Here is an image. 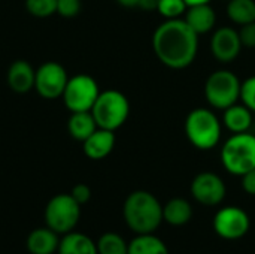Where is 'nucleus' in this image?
I'll use <instances>...</instances> for the list:
<instances>
[{
    "instance_id": "473e14b6",
    "label": "nucleus",
    "mask_w": 255,
    "mask_h": 254,
    "mask_svg": "<svg viewBox=\"0 0 255 254\" xmlns=\"http://www.w3.org/2000/svg\"><path fill=\"white\" fill-rule=\"evenodd\" d=\"M187 3V6H197V4H206V3H211L212 0H184Z\"/></svg>"
},
{
    "instance_id": "f03ea898",
    "label": "nucleus",
    "mask_w": 255,
    "mask_h": 254,
    "mask_svg": "<svg viewBox=\"0 0 255 254\" xmlns=\"http://www.w3.org/2000/svg\"><path fill=\"white\" fill-rule=\"evenodd\" d=\"M127 226L137 235L154 234L163 222V205L146 190L130 193L123 207Z\"/></svg>"
},
{
    "instance_id": "ddd939ff",
    "label": "nucleus",
    "mask_w": 255,
    "mask_h": 254,
    "mask_svg": "<svg viewBox=\"0 0 255 254\" xmlns=\"http://www.w3.org/2000/svg\"><path fill=\"white\" fill-rule=\"evenodd\" d=\"M115 141H117L115 132L99 127L93 135H90L82 142V148L88 159L103 160L112 153V150L115 147Z\"/></svg>"
},
{
    "instance_id": "5701e85b",
    "label": "nucleus",
    "mask_w": 255,
    "mask_h": 254,
    "mask_svg": "<svg viewBox=\"0 0 255 254\" xmlns=\"http://www.w3.org/2000/svg\"><path fill=\"white\" fill-rule=\"evenodd\" d=\"M97 253L99 254H127L128 244L123 237L114 232L103 234L97 241Z\"/></svg>"
},
{
    "instance_id": "a211bd4d",
    "label": "nucleus",
    "mask_w": 255,
    "mask_h": 254,
    "mask_svg": "<svg viewBox=\"0 0 255 254\" xmlns=\"http://www.w3.org/2000/svg\"><path fill=\"white\" fill-rule=\"evenodd\" d=\"M57 252L58 254H99L97 244L90 237L73 231L60 240Z\"/></svg>"
},
{
    "instance_id": "f257e3e1",
    "label": "nucleus",
    "mask_w": 255,
    "mask_h": 254,
    "mask_svg": "<svg viewBox=\"0 0 255 254\" xmlns=\"http://www.w3.org/2000/svg\"><path fill=\"white\" fill-rule=\"evenodd\" d=\"M155 57L169 69L182 70L191 66L199 52V34L184 18L166 19L152 34Z\"/></svg>"
},
{
    "instance_id": "aec40b11",
    "label": "nucleus",
    "mask_w": 255,
    "mask_h": 254,
    "mask_svg": "<svg viewBox=\"0 0 255 254\" xmlns=\"http://www.w3.org/2000/svg\"><path fill=\"white\" fill-rule=\"evenodd\" d=\"M97 129H99V126H97L91 111L72 112V115L67 121V130H69L70 136L81 142H84Z\"/></svg>"
},
{
    "instance_id": "72a5a7b5",
    "label": "nucleus",
    "mask_w": 255,
    "mask_h": 254,
    "mask_svg": "<svg viewBox=\"0 0 255 254\" xmlns=\"http://www.w3.org/2000/svg\"><path fill=\"white\" fill-rule=\"evenodd\" d=\"M224 1H230V0H224Z\"/></svg>"
},
{
    "instance_id": "423d86ee",
    "label": "nucleus",
    "mask_w": 255,
    "mask_h": 254,
    "mask_svg": "<svg viewBox=\"0 0 255 254\" xmlns=\"http://www.w3.org/2000/svg\"><path fill=\"white\" fill-rule=\"evenodd\" d=\"M91 114L100 129L115 132L130 115V102L124 93L118 90L100 91Z\"/></svg>"
},
{
    "instance_id": "f8f14e48",
    "label": "nucleus",
    "mask_w": 255,
    "mask_h": 254,
    "mask_svg": "<svg viewBox=\"0 0 255 254\" xmlns=\"http://www.w3.org/2000/svg\"><path fill=\"white\" fill-rule=\"evenodd\" d=\"M242 48L244 45L241 42L239 31L233 27L223 25L217 28L211 37V52L214 58L223 64L233 63L239 57Z\"/></svg>"
},
{
    "instance_id": "dca6fc26",
    "label": "nucleus",
    "mask_w": 255,
    "mask_h": 254,
    "mask_svg": "<svg viewBox=\"0 0 255 254\" xmlns=\"http://www.w3.org/2000/svg\"><path fill=\"white\" fill-rule=\"evenodd\" d=\"M254 112L248 109L244 103H235L223 111V124L232 133H244L250 132L253 126Z\"/></svg>"
},
{
    "instance_id": "c85d7f7f",
    "label": "nucleus",
    "mask_w": 255,
    "mask_h": 254,
    "mask_svg": "<svg viewBox=\"0 0 255 254\" xmlns=\"http://www.w3.org/2000/svg\"><path fill=\"white\" fill-rule=\"evenodd\" d=\"M72 198L79 204V205H84L87 204L90 199H91V189L87 186V184H76L72 192H70Z\"/></svg>"
},
{
    "instance_id": "2f4dec72",
    "label": "nucleus",
    "mask_w": 255,
    "mask_h": 254,
    "mask_svg": "<svg viewBox=\"0 0 255 254\" xmlns=\"http://www.w3.org/2000/svg\"><path fill=\"white\" fill-rule=\"evenodd\" d=\"M117 1L124 7H137L139 4V0H117Z\"/></svg>"
},
{
    "instance_id": "c756f323",
    "label": "nucleus",
    "mask_w": 255,
    "mask_h": 254,
    "mask_svg": "<svg viewBox=\"0 0 255 254\" xmlns=\"http://www.w3.org/2000/svg\"><path fill=\"white\" fill-rule=\"evenodd\" d=\"M242 189L248 195L255 196V168L247 172L245 175H242Z\"/></svg>"
},
{
    "instance_id": "6ab92c4d",
    "label": "nucleus",
    "mask_w": 255,
    "mask_h": 254,
    "mask_svg": "<svg viewBox=\"0 0 255 254\" xmlns=\"http://www.w3.org/2000/svg\"><path fill=\"white\" fill-rule=\"evenodd\" d=\"M193 217V207L184 198H173L163 207V220L170 226H184Z\"/></svg>"
},
{
    "instance_id": "39448f33",
    "label": "nucleus",
    "mask_w": 255,
    "mask_h": 254,
    "mask_svg": "<svg viewBox=\"0 0 255 254\" xmlns=\"http://www.w3.org/2000/svg\"><path fill=\"white\" fill-rule=\"evenodd\" d=\"M242 82L239 76L229 69L214 70L205 81L203 93L211 108L224 111L241 99Z\"/></svg>"
},
{
    "instance_id": "6e6552de",
    "label": "nucleus",
    "mask_w": 255,
    "mask_h": 254,
    "mask_svg": "<svg viewBox=\"0 0 255 254\" xmlns=\"http://www.w3.org/2000/svg\"><path fill=\"white\" fill-rule=\"evenodd\" d=\"M99 94L97 81L87 73H78L69 78L61 97L70 112H84L93 109Z\"/></svg>"
},
{
    "instance_id": "0eeeda50",
    "label": "nucleus",
    "mask_w": 255,
    "mask_h": 254,
    "mask_svg": "<svg viewBox=\"0 0 255 254\" xmlns=\"http://www.w3.org/2000/svg\"><path fill=\"white\" fill-rule=\"evenodd\" d=\"M81 219V205L72 198V195H57L46 204L45 223L49 229L58 235L72 232Z\"/></svg>"
},
{
    "instance_id": "7ed1b4c3",
    "label": "nucleus",
    "mask_w": 255,
    "mask_h": 254,
    "mask_svg": "<svg viewBox=\"0 0 255 254\" xmlns=\"http://www.w3.org/2000/svg\"><path fill=\"white\" fill-rule=\"evenodd\" d=\"M184 132L194 148L209 151L220 144L223 126L212 109L196 108L188 112L184 121Z\"/></svg>"
},
{
    "instance_id": "20e7f679",
    "label": "nucleus",
    "mask_w": 255,
    "mask_h": 254,
    "mask_svg": "<svg viewBox=\"0 0 255 254\" xmlns=\"http://www.w3.org/2000/svg\"><path fill=\"white\" fill-rule=\"evenodd\" d=\"M224 169L242 177L255 168V135L250 132L233 133L221 147L220 153Z\"/></svg>"
},
{
    "instance_id": "bb28decb",
    "label": "nucleus",
    "mask_w": 255,
    "mask_h": 254,
    "mask_svg": "<svg viewBox=\"0 0 255 254\" xmlns=\"http://www.w3.org/2000/svg\"><path fill=\"white\" fill-rule=\"evenodd\" d=\"M82 9L81 0H58L57 1V13L64 18L76 16Z\"/></svg>"
},
{
    "instance_id": "9d476101",
    "label": "nucleus",
    "mask_w": 255,
    "mask_h": 254,
    "mask_svg": "<svg viewBox=\"0 0 255 254\" xmlns=\"http://www.w3.org/2000/svg\"><path fill=\"white\" fill-rule=\"evenodd\" d=\"M250 226V216L239 207H224L214 217V231L223 240H241L248 234Z\"/></svg>"
},
{
    "instance_id": "2eb2a0df",
    "label": "nucleus",
    "mask_w": 255,
    "mask_h": 254,
    "mask_svg": "<svg viewBox=\"0 0 255 254\" xmlns=\"http://www.w3.org/2000/svg\"><path fill=\"white\" fill-rule=\"evenodd\" d=\"M184 19L187 24L200 36L212 31L217 25V12L211 6V3L206 4H197L190 6L184 15Z\"/></svg>"
},
{
    "instance_id": "393cba45",
    "label": "nucleus",
    "mask_w": 255,
    "mask_h": 254,
    "mask_svg": "<svg viewBox=\"0 0 255 254\" xmlns=\"http://www.w3.org/2000/svg\"><path fill=\"white\" fill-rule=\"evenodd\" d=\"M58 0H25V7L36 18H48L57 13Z\"/></svg>"
},
{
    "instance_id": "cd10ccee",
    "label": "nucleus",
    "mask_w": 255,
    "mask_h": 254,
    "mask_svg": "<svg viewBox=\"0 0 255 254\" xmlns=\"http://www.w3.org/2000/svg\"><path fill=\"white\" fill-rule=\"evenodd\" d=\"M238 31H239L241 42L245 48H255V21L241 25Z\"/></svg>"
},
{
    "instance_id": "4468645a",
    "label": "nucleus",
    "mask_w": 255,
    "mask_h": 254,
    "mask_svg": "<svg viewBox=\"0 0 255 254\" xmlns=\"http://www.w3.org/2000/svg\"><path fill=\"white\" fill-rule=\"evenodd\" d=\"M36 70L25 60H15L7 69V85L15 93H27L34 88Z\"/></svg>"
},
{
    "instance_id": "f3484780",
    "label": "nucleus",
    "mask_w": 255,
    "mask_h": 254,
    "mask_svg": "<svg viewBox=\"0 0 255 254\" xmlns=\"http://www.w3.org/2000/svg\"><path fill=\"white\" fill-rule=\"evenodd\" d=\"M58 234L52 229L39 228L27 237V250L30 254H54L58 250Z\"/></svg>"
},
{
    "instance_id": "a878e982",
    "label": "nucleus",
    "mask_w": 255,
    "mask_h": 254,
    "mask_svg": "<svg viewBox=\"0 0 255 254\" xmlns=\"http://www.w3.org/2000/svg\"><path fill=\"white\" fill-rule=\"evenodd\" d=\"M241 100L242 103L251 109L255 114V75L247 78L242 82V88H241Z\"/></svg>"
},
{
    "instance_id": "1a4fd4ad",
    "label": "nucleus",
    "mask_w": 255,
    "mask_h": 254,
    "mask_svg": "<svg viewBox=\"0 0 255 254\" xmlns=\"http://www.w3.org/2000/svg\"><path fill=\"white\" fill-rule=\"evenodd\" d=\"M67 81V72L60 63L45 61L36 69L34 88L40 97L46 100H55L63 96Z\"/></svg>"
},
{
    "instance_id": "4be33fe9",
    "label": "nucleus",
    "mask_w": 255,
    "mask_h": 254,
    "mask_svg": "<svg viewBox=\"0 0 255 254\" xmlns=\"http://www.w3.org/2000/svg\"><path fill=\"white\" fill-rule=\"evenodd\" d=\"M127 254H169V249L160 238L154 237L152 234H146L137 235L134 240H131Z\"/></svg>"
},
{
    "instance_id": "412c9836",
    "label": "nucleus",
    "mask_w": 255,
    "mask_h": 254,
    "mask_svg": "<svg viewBox=\"0 0 255 254\" xmlns=\"http://www.w3.org/2000/svg\"><path fill=\"white\" fill-rule=\"evenodd\" d=\"M226 13L236 25H245L255 21V0H230Z\"/></svg>"
},
{
    "instance_id": "b1692460",
    "label": "nucleus",
    "mask_w": 255,
    "mask_h": 254,
    "mask_svg": "<svg viewBox=\"0 0 255 254\" xmlns=\"http://www.w3.org/2000/svg\"><path fill=\"white\" fill-rule=\"evenodd\" d=\"M188 6L184 0H158L157 10L166 19L182 18L187 12Z\"/></svg>"
},
{
    "instance_id": "9b49d317",
    "label": "nucleus",
    "mask_w": 255,
    "mask_h": 254,
    "mask_svg": "<svg viewBox=\"0 0 255 254\" xmlns=\"http://www.w3.org/2000/svg\"><path fill=\"white\" fill-rule=\"evenodd\" d=\"M193 199L205 207L220 205L227 195L224 180L215 172H200L194 177L190 187Z\"/></svg>"
},
{
    "instance_id": "7c9ffc66",
    "label": "nucleus",
    "mask_w": 255,
    "mask_h": 254,
    "mask_svg": "<svg viewBox=\"0 0 255 254\" xmlns=\"http://www.w3.org/2000/svg\"><path fill=\"white\" fill-rule=\"evenodd\" d=\"M158 6V0H139L137 7L143 9V10H157Z\"/></svg>"
}]
</instances>
